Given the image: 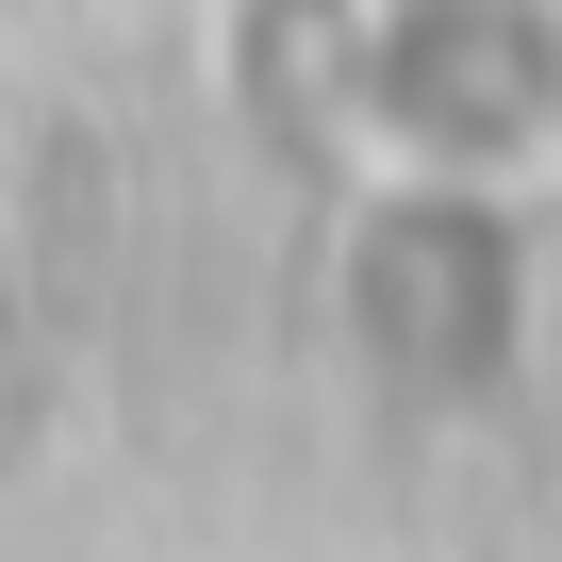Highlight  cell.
<instances>
[{"label": "cell", "mask_w": 562, "mask_h": 562, "mask_svg": "<svg viewBox=\"0 0 562 562\" xmlns=\"http://www.w3.org/2000/svg\"><path fill=\"white\" fill-rule=\"evenodd\" d=\"M348 149L430 215H513L562 182V0H348Z\"/></svg>", "instance_id": "obj_1"}]
</instances>
